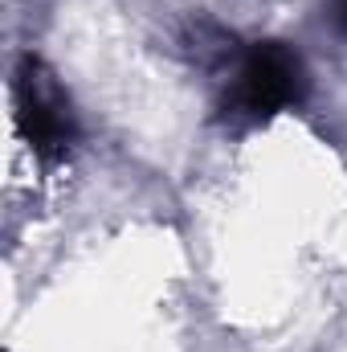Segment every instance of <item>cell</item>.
Instances as JSON below:
<instances>
[{
	"instance_id": "cell-1",
	"label": "cell",
	"mask_w": 347,
	"mask_h": 352,
	"mask_svg": "<svg viewBox=\"0 0 347 352\" xmlns=\"http://www.w3.org/2000/svg\"><path fill=\"white\" fill-rule=\"evenodd\" d=\"M307 66L298 58V50H290L286 41H258L246 50L237 78L225 94V111L237 119H274L286 107H298L307 98Z\"/></svg>"
},
{
	"instance_id": "cell-2",
	"label": "cell",
	"mask_w": 347,
	"mask_h": 352,
	"mask_svg": "<svg viewBox=\"0 0 347 352\" xmlns=\"http://www.w3.org/2000/svg\"><path fill=\"white\" fill-rule=\"evenodd\" d=\"M12 115H16V127L21 135L29 140V148L41 156V160H62L74 140H78V119H74V107H70V94L62 90L58 74L41 62V58H21L16 62V74H12Z\"/></svg>"
},
{
	"instance_id": "cell-3",
	"label": "cell",
	"mask_w": 347,
	"mask_h": 352,
	"mask_svg": "<svg viewBox=\"0 0 347 352\" xmlns=\"http://www.w3.org/2000/svg\"><path fill=\"white\" fill-rule=\"evenodd\" d=\"M331 21H335V29L347 37V0H331Z\"/></svg>"
}]
</instances>
